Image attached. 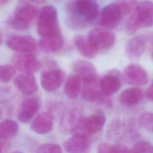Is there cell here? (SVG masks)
I'll return each instance as SVG.
<instances>
[{"label": "cell", "instance_id": "6", "mask_svg": "<svg viewBox=\"0 0 153 153\" xmlns=\"http://www.w3.org/2000/svg\"><path fill=\"white\" fill-rule=\"evenodd\" d=\"M130 17L138 29L149 27L153 26V2L142 1L138 3L132 12Z\"/></svg>", "mask_w": 153, "mask_h": 153}, {"label": "cell", "instance_id": "20", "mask_svg": "<svg viewBox=\"0 0 153 153\" xmlns=\"http://www.w3.org/2000/svg\"><path fill=\"white\" fill-rule=\"evenodd\" d=\"M38 46L45 53H54L60 51L63 47L64 39L62 35L57 36L41 37Z\"/></svg>", "mask_w": 153, "mask_h": 153}, {"label": "cell", "instance_id": "38", "mask_svg": "<svg viewBox=\"0 0 153 153\" xmlns=\"http://www.w3.org/2000/svg\"><path fill=\"white\" fill-rule=\"evenodd\" d=\"M146 42H149L152 45H153V32H149L145 34L144 36Z\"/></svg>", "mask_w": 153, "mask_h": 153}, {"label": "cell", "instance_id": "29", "mask_svg": "<svg viewBox=\"0 0 153 153\" xmlns=\"http://www.w3.org/2000/svg\"><path fill=\"white\" fill-rule=\"evenodd\" d=\"M16 69L10 65H0V82H8L15 75Z\"/></svg>", "mask_w": 153, "mask_h": 153}, {"label": "cell", "instance_id": "19", "mask_svg": "<svg viewBox=\"0 0 153 153\" xmlns=\"http://www.w3.org/2000/svg\"><path fill=\"white\" fill-rule=\"evenodd\" d=\"M53 127V118L48 113H40L32 120L30 128L38 134H43L50 132Z\"/></svg>", "mask_w": 153, "mask_h": 153}, {"label": "cell", "instance_id": "24", "mask_svg": "<svg viewBox=\"0 0 153 153\" xmlns=\"http://www.w3.org/2000/svg\"><path fill=\"white\" fill-rule=\"evenodd\" d=\"M81 96L83 99L90 102H94L102 99V92L98 87V81L83 82L81 88Z\"/></svg>", "mask_w": 153, "mask_h": 153}, {"label": "cell", "instance_id": "2", "mask_svg": "<svg viewBox=\"0 0 153 153\" xmlns=\"http://www.w3.org/2000/svg\"><path fill=\"white\" fill-rule=\"evenodd\" d=\"M37 32L41 37L61 35L57 12L52 5H45L39 11L36 18Z\"/></svg>", "mask_w": 153, "mask_h": 153}, {"label": "cell", "instance_id": "22", "mask_svg": "<svg viewBox=\"0 0 153 153\" xmlns=\"http://www.w3.org/2000/svg\"><path fill=\"white\" fill-rule=\"evenodd\" d=\"M82 78L77 74H71L67 78L65 86L64 93L69 99H76L81 91Z\"/></svg>", "mask_w": 153, "mask_h": 153}, {"label": "cell", "instance_id": "16", "mask_svg": "<svg viewBox=\"0 0 153 153\" xmlns=\"http://www.w3.org/2000/svg\"><path fill=\"white\" fill-rule=\"evenodd\" d=\"M63 146L68 153H87L89 151L90 144L87 137L72 135L64 142Z\"/></svg>", "mask_w": 153, "mask_h": 153}, {"label": "cell", "instance_id": "4", "mask_svg": "<svg viewBox=\"0 0 153 153\" xmlns=\"http://www.w3.org/2000/svg\"><path fill=\"white\" fill-rule=\"evenodd\" d=\"M105 123V117L100 114H94L86 118L82 117L71 133L72 135H80L88 138L91 135L101 131Z\"/></svg>", "mask_w": 153, "mask_h": 153}, {"label": "cell", "instance_id": "36", "mask_svg": "<svg viewBox=\"0 0 153 153\" xmlns=\"http://www.w3.org/2000/svg\"><path fill=\"white\" fill-rule=\"evenodd\" d=\"M114 146L116 148L117 153H133L131 149H129L128 148L124 145L117 144L115 145Z\"/></svg>", "mask_w": 153, "mask_h": 153}, {"label": "cell", "instance_id": "8", "mask_svg": "<svg viewBox=\"0 0 153 153\" xmlns=\"http://www.w3.org/2000/svg\"><path fill=\"white\" fill-rule=\"evenodd\" d=\"M123 79L129 85L142 86L149 82L147 72L140 65L131 63L127 65L123 72Z\"/></svg>", "mask_w": 153, "mask_h": 153}, {"label": "cell", "instance_id": "37", "mask_svg": "<svg viewBox=\"0 0 153 153\" xmlns=\"http://www.w3.org/2000/svg\"><path fill=\"white\" fill-rule=\"evenodd\" d=\"M146 96L148 99L153 102V82L148 88L146 91Z\"/></svg>", "mask_w": 153, "mask_h": 153}, {"label": "cell", "instance_id": "30", "mask_svg": "<svg viewBox=\"0 0 153 153\" xmlns=\"http://www.w3.org/2000/svg\"><path fill=\"white\" fill-rule=\"evenodd\" d=\"M123 14H129L131 13L137 5V0H117Z\"/></svg>", "mask_w": 153, "mask_h": 153}, {"label": "cell", "instance_id": "25", "mask_svg": "<svg viewBox=\"0 0 153 153\" xmlns=\"http://www.w3.org/2000/svg\"><path fill=\"white\" fill-rule=\"evenodd\" d=\"M18 123L13 120L6 119L0 122V140H7L14 137L18 133Z\"/></svg>", "mask_w": 153, "mask_h": 153}, {"label": "cell", "instance_id": "17", "mask_svg": "<svg viewBox=\"0 0 153 153\" xmlns=\"http://www.w3.org/2000/svg\"><path fill=\"white\" fill-rule=\"evenodd\" d=\"M146 41L144 36L138 35L130 39L126 44L125 51L132 59H139L145 51Z\"/></svg>", "mask_w": 153, "mask_h": 153}, {"label": "cell", "instance_id": "13", "mask_svg": "<svg viewBox=\"0 0 153 153\" xmlns=\"http://www.w3.org/2000/svg\"><path fill=\"white\" fill-rule=\"evenodd\" d=\"M72 69L81 78L82 82L97 81V71L94 65L88 61L78 60L72 63Z\"/></svg>", "mask_w": 153, "mask_h": 153}, {"label": "cell", "instance_id": "39", "mask_svg": "<svg viewBox=\"0 0 153 153\" xmlns=\"http://www.w3.org/2000/svg\"><path fill=\"white\" fill-rule=\"evenodd\" d=\"M29 1L33 2H35V3H42L45 0H29Z\"/></svg>", "mask_w": 153, "mask_h": 153}, {"label": "cell", "instance_id": "26", "mask_svg": "<svg viewBox=\"0 0 153 153\" xmlns=\"http://www.w3.org/2000/svg\"><path fill=\"white\" fill-rule=\"evenodd\" d=\"M65 23L69 28L75 31L83 30L87 27V25H88L82 19L74 14L68 13L65 17Z\"/></svg>", "mask_w": 153, "mask_h": 153}, {"label": "cell", "instance_id": "33", "mask_svg": "<svg viewBox=\"0 0 153 153\" xmlns=\"http://www.w3.org/2000/svg\"><path fill=\"white\" fill-rule=\"evenodd\" d=\"M14 97L12 88L9 86L0 87V103H5L11 100Z\"/></svg>", "mask_w": 153, "mask_h": 153}, {"label": "cell", "instance_id": "21", "mask_svg": "<svg viewBox=\"0 0 153 153\" xmlns=\"http://www.w3.org/2000/svg\"><path fill=\"white\" fill-rule=\"evenodd\" d=\"M143 91L137 87H131L123 90L119 97L120 102L127 106H132L140 103L143 97Z\"/></svg>", "mask_w": 153, "mask_h": 153}, {"label": "cell", "instance_id": "27", "mask_svg": "<svg viewBox=\"0 0 153 153\" xmlns=\"http://www.w3.org/2000/svg\"><path fill=\"white\" fill-rule=\"evenodd\" d=\"M125 129L124 124L120 121H116L112 123L109 126L107 134H108L109 138H120L124 133Z\"/></svg>", "mask_w": 153, "mask_h": 153}, {"label": "cell", "instance_id": "43", "mask_svg": "<svg viewBox=\"0 0 153 153\" xmlns=\"http://www.w3.org/2000/svg\"><path fill=\"white\" fill-rule=\"evenodd\" d=\"M1 114H2V111H1V108H0V117H1Z\"/></svg>", "mask_w": 153, "mask_h": 153}, {"label": "cell", "instance_id": "34", "mask_svg": "<svg viewBox=\"0 0 153 153\" xmlns=\"http://www.w3.org/2000/svg\"><path fill=\"white\" fill-rule=\"evenodd\" d=\"M97 153H117L115 146L106 143H101L97 148Z\"/></svg>", "mask_w": 153, "mask_h": 153}, {"label": "cell", "instance_id": "35", "mask_svg": "<svg viewBox=\"0 0 153 153\" xmlns=\"http://www.w3.org/2000/svg\"><path fill=\"white\" fill-rule=\"evenodd\" d=\"M61 109H62L61 105L59 103L53 104L49 109L48 114L53 118L54 116H57L60 114Z\"/></svg>", "mask_w": 153, "mask_h": 153}, {"label": "cell", "instance_id": "3", "mask_svg": "<svg viewBox=\"0 0 153 153\" xmlns=\"http://www.w3.org/2000/svg\"><path fill=\"white\" fill-rule=\"evenodd\" d=\"M68 13L74 14L88 24L94 21L99 15L96 0H70L66 5Z\"/></svg>", "mask_w": 153, "mask_h": 153}, {"label": "cell", "instance_id": "18", "mask_svg": "<svg viewBox=\"0 0 153 153\" xmlns=\"http://www.w3.org/2000/svg\"><path fill=\"white\" fill-rule=\"evenodd\" d=\"M14 83L19 90L27 94L34 93L38 88L36 81L33 74L24 73L17 76Z\"/></svg>", "mask_w": 153, "mask_h": 153}, {"label": "cell", "instance_id": "45", "mask_svg": "<svg viewBox=\"0 0 153 153\" xmlns=\"http://www.w3.org/2000/svg\"><path fill=\"white\" fill-rule=\"evenodd\" d=\"M152 60H153V51H152Z\"/></svg>", "mask_w": 153, "mask_h": 153}, {"label": "cell", "instance_id": "1", "mask_svg": "<svg viewBox=\"0 0 153 153\" xmlns=\"http://www.w3.org/2000/svg\"><path fill=\"white\" fill-rule=\"evenodd\" d=\"M39 10L33 4L22 0L17 4L13 16L8 19L9 25L13 29L24 30L29 29L37 18Z\"/></svg>", "mask_w": 153, "mask_h": 153}, {"label": "cell", "instance_id": "10", "mask_svg": "<svg viewBox=\"0 0 153 153\" xmlns=\"http://www.w3.org/2000/svg\"><path fill=\"white\" fill-rule=\"evenodd\" d=\"M7 45L13 51L25 53L35 51L38 44L36 39L30 36L15 35L8 38Z\"/></svg>", "mask_w": 153, "mask_h": 153}, {"label": "cell", "instance_id": "44", "mask_svg": "<svg viewBox=\"0 0 153 153\" xmlns=\"http://www.w3.org/2000/svg\"><path fill=\"white\" fill-rule=\"evenodd\" d=\"M1 41H2V38H1V34H0V44L1 43Z\"/></svg>", "mask_w": 153, "mask_h": 153}, {"label": "cell", "instance_id": "40", "mask_svg": "<svg viewBox=\"0 0 153 153\" xmlns=\"http://www.w3.org/2000/svg\"><path fill=\"white\" fill-rule=\"evenodd\" d=\"M3 140H0V153L2 152V149H3V143H2Z\"/></svg>", "mask_w": 153, "mask_h": 153}, {"label": "cell", "instance_id": "31", "mask_svg": "<svg viewBox=\"0 0 153 153\" xmlns=\"http://www.w3.org/2000/svg\"><path fill=\"white\" fill-rule=\"evenodd\" d=\"M133 153H153V145L146 141L136 143L131 149Z\"/></svg>", "mask_w": 153, "mask_h": 153}, {"label": "cell", "instance_id": "12", "mask_svg": "<svg viewBox=\"0 0 153 153\" xmlns=\"http://www.w3.org/2000/svg\"><path fill=\"white\" fill-rule=\"evenodd\" d=\"M65 73L60 69H51L43 72L41 76V84L47 92L57 90L65 79Z\"/></svg>", "mask_w": 153, "mask_h": 153}, {"label": "cell", "instance_id": "41", "mask_svg": "<svg viewBox=\"0 0 153 153\" xmlns=\"http://www.w3.org/2000/svg\"><path fill=\"white\" fill-rule=\"evenodd\" d=\"M10 0H0V4H4L7 3Z\"/></svg>", "mask_w": 153, "mask_h": 153}, {"label": "cell", "instance_id": "14", "mask_svg": "<svg viewBox=\"0 0 153 153\" xmlns=\"http://www.w3.org/2000/svg\"><path fill=\"white\" fill-rule=\"evenodd\" d=\"M39 100L36 97H29L23 100L17 112V118L23 123H27L35 117L39 108Z\"/></svg>", "mask_w": 153, "mask_h": 153}, {"label": "cell", "instance_id": "15", "mask_svg": "<svg viewBox=\"0 0 153 153\" xmlns=\"http://www.w3.org/2000/svg\"><path fill=\"white\" fill-rule=\"evenodd\" d=\"M99 86L102 94L110 96L118 91L121 86V79L117 71L105 75L100 79Z\"/></svg>", "mask_w": 153, "mask_h": 153}, {"label": "cell", "instance_id": "11", "mask_svg": "<svg viewBox=\"0 0 153 153\" xmlns=\"http://www.w3.org/2000/svg\"><path fill=\"white\" fill-rule=\"evenodd\" d=\"M122 14L123 13L117 3L109 4L101 11L100 23L104 28L114 29L119 25Z\"/></svg>", "mask_w": 153, "mask_h": 153}, {"label": "cell", "instance_id": "5", "mask_svg": "<svg viewBox=\"0 0 153 153\" xmlns=\"http://www.w3.org/2000/svg\"><path fill=\"white\" fill-rule=\"evenodd\" d=\"M87 38L97 51L110 48L114 45L116 39L115 33L110 29L104 27L91 29L88 34Z\"/></svg>", "mask_w": 153, "mask_h": 153}, {"label": "cell", "instance_id": "9", "mask_svg": "<svg viewBox=\"0 0 153 153\" xmlns=\"http://www.w3.org/2000/svg\"><path fill=\"white\" fill-rule=\"evenodd\" d=\"M81 107L73 105L63 110L60 123V130L64 133H71L83 117Z\"/></svg>", "mask_w": 153, "mask_h": 153}, {"label": "cell", "instance_id": "32", "mask_svg": "<svg viewBox=\"0 0 153 153\" xmlns=\"http://www.w3.org/2000/svg\"><path fill=\"white\" fill-rule=\"evenodd\" d=\"M36 153H62L61 147L54 143H45L40 145Z\"/></svg>", "mask_w": 153, "mask_h": 153}, {"label": "cell", "instance_id": "28", "mask_svg": "<svg viewBox=\"0 0 153 153\" xmlns=\"http://www.w3.org/2000/svg\"><path fill=\"white\" fill-rule=\"evenodd\" d=\"M139 124L145 130L153 132V112H143L138 118Z\"/></svg>", "mask_w": 153, "mask_h": 153}, {"label": "cell", "instance_id": "47", "mask_svg": "<svg viewBox=\"0 0 153 153\" xmlns=\"http://www.w3.org/2000/svg\"><path fill=\"white\" fill-rule=\"evenodd\" d=\"M1 153H2V152H1Z\"/></svg>", "mask_w": 153, "mask_h": 153}, {"label": "cell", "instance_id": "46", "mask_svg": "<svg viewBox=\"0 0 153 153\" xmlns=\"http://www.w3.org/2000/svg\"><path fill=\"white\" fill-rule=\"evenodd\" d=\"M54 1H63V0H54Z\"/></svg>", "mask_w": 153, "mask_h": 153}, {"label": "cell", "instance_id": "23", "mask_svg": "<svg viewBox=\"0 0 153 153\" xmlns=\"http://www.w3.org/2000/svg\"><path fill=\"white\" fill-rule=\"evenodd\" d=\"M74 42L79 53L85 58L91 59L96 55L97 51L91 45L87 37L77 35L74 37Z\"/></svg>", "mask_w": 153, "mask_h": 153}, {"label": "cell", "instance_id": "42", "mask_svg": "<svg viewBox=\"0 0 153 153\" xmlns=\"http://www.w3.org/2000/svg\"><path fill=\"white\" fill-rule=\"evenodd\" d=\"M12 153H23V152H21V151H14V152H12Z\"/></svg>", "mask_w": 153, "mask_h": 153}, {"label": "cell", "instance_id": "7", "mask_svg": "<svg viewBox=\"0 0 153 153\" xmlns=\"http://www.w3.org/2000/svg\"><path fill=\"white\" fill-rule=\"evenodd\" d=\"M13 62L16 69L24 73L33 74L42 67L40 61L31 53L16 54L13 58Z\"/></svg>", "mask_w": 153, "mask_h": 153}]
</instances>
